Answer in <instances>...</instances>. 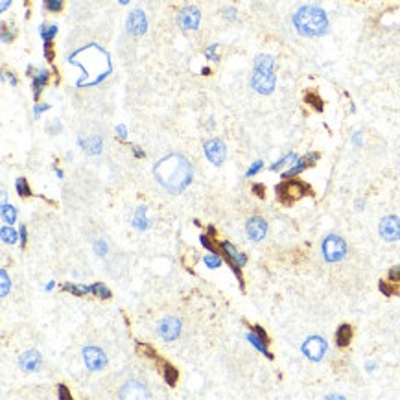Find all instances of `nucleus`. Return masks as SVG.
<instances>
[{"mask_svg":"<svg viewBox=\"0 0 400 400\" xmlns=\"http://www.w3.org/2000/svg\"><path fill=\"white\" fill-rule=\"evenodd\" d=\"M153 175L162 188H166L172 194H179L192 183L194 170H192L188 159H184L179 153H172L155 162Z\"/></svg>","mask_w":400,"mask_h":400,"instance_id":"obj_1","label":"nucleus"},{"mask_svg":"<svg viewBox=\"0 0 400 400\" xmlns=\"http://www.w3.org/2000/svg\"><path fill=\"white\" fill-rule=\"evenodd\" d=\"M293 26L300 35L319 37L328 32V17L317 6H302L293 15Z\"/></svg>","mask_w":400,"mask_h":400,"instance_id":"obj_2","label":"nucleus"},{"mask_svg":"<svg viewBox=\"0 0 400 400\" xmlns=\"http://www.w3.org/2000/svg\"><path fill=\"white\" fill-rule=\"evenodd\" d=\"M273 67H275V59L271 58V56L262 54V56L255 59V70H253V76H251V87L259 94H271V92L275 91L277 78L275 72H273Z\"/></svg>","mask_w":400,"mask_h":400,"instance_id":"obj_3","label":"nucleus"},{"mask_svg":"<svg viewBox=\"0 0 400 400\" xmlns=\"http://www.w3.org/2000/svg\"><path fill=\"white\" fill-rule=\"evenodd\" d=\"M277 198L282 205H292L295 200H299L306 194H312L310 186L299 179H284L280 184H277Z\"/></svg>","mask_w":400,"mask_h":400,"instance_id":"obj_4","label":"nucleus"},{"mask_svg":"<svg viewBox=\"0 0 400 400\" xmlns=\"http://www.w3.org/2000/svg\"><path fill=\"white\" fill-rule=\"evenodd\" d=\"M321 249H323V257H325L326 262H340L347 255V243L340 236L330 234L323 240Z\"/></svg>","mask_w":400,"mask_h":400,"instance_id":"obj_5","label":"nucleus"},{"mask_svg":"<svg viewBox=\"0 0 400 400\" xmlns=\"http://www.w3.org/2000/svg\"><path fill=\"white\" fill-rule=\"evenodd\" d=\"M300 350H302V354L308 360L319 361V360H323L326 352V341L323 338H319V336H310L308 340L302 343Z\"/></svg>","mask_w":400,"mask_h":400,"instance_id":"obj_6","label":"nucleus"},{"mask_svg":"<svg viewBox=\"0 0 400 400\" xmlns=\"http://www.w3.org/2000/svg\"><path fill=\"white\" fill-rule=\"evenodd\" d=\"M203 151H205V157L209 159L212 164L220 166L227 157V148L225 144L220 140V139H210L203 144Z\"/></svg>","mask_w":400,"mask_h":400,"instance_id":"obj_7","label":"nucleus"},{"mask_svg":"<svg viewBox=\"0 0 400 400\" xmlns=\"http://www.w3.org/2000/svg\"><path fill=\"white\" fill-rule=\"evenodd\" d=\"M125 28H127V32L131 35H135V37H140V35L146 34V32H148V19L144 15V11H142V9H133V11L129 13V17H127Z\"/></svg>","mask_w":400,"mask_h":400,"instance_id":"obj_8","label":"nucleus"},{"mask_svg":"<svg viewBox=\"0 0 400 400\" xmlns=\"http://www.w3.org/2000/svg\"><path fill=\"white\" fill-rule=\"evenodd\" d=\"M200 19H201V13L200 9L196 6H186L179 11L177 15V24L181 30H198L200 26Z\"/></svg>","mask_w":400,"mask_h":400,"instance_id":"obj_9","label":"nucleus"},{"mask_svg":"<svg viewBox=\"0 0 400 400\" xmlns=\"http://www.w3.org/2000/svg\"><path fill=\"white\" fill-rule=\"evenodd\" d=\"M380 236L385 242H397V240H400V218H382V221H380Z\"/></svg>","mask_w":400,"mask_h":400,"instance_id":"obj_10","label":"nucleus"},{"mask_svg":"<svg viewBox=\"0 0 400 400\" xmlns=\"http://www.w3.org/2000/svg\"><path fill=\"white\" fill-rule=\"evenodd\" d=\"M319 153L317 151H310V153H306L304 157L297 159V162L293 164V166H290L286 172H282V179H292V177H295V175H299L300 172H304L306 168L314 166L317 160H319Z\"/></svg>","mask_w":400,"mask_h":400,"instance_id":"obj_11","label":"nucleus"},{"mask_svg":"<svg viewBox=\"0 0 400 400\" xmlns=\"http://www.w3.org/2000/svg\"><path fill=\"white\" fill-rule=\"evenodd\" d=\"M83 360L85 365L89 367L91 371H100L107 365V356L105 352L98 347H85L83 349Z\"/></svg>","mask_w":400,"mask_h":400,"instance_id":"obj_12","label":"nucleus"},{"mask_svg":"<svg viewBox=\"0 0 400 400\" xmlns=\"http://www.w3.org/2000/svg\"><path fill=\"white\" fill-rule=\"evenodd\" d=\"M157 330L162 340L174 341V340L179 338V334H181V323H179V319H175V317H164V319L159 323Z\"/></svg>","mask_w":400,"mask_h":400,"instance_id":"obj_13","label":"nucleus"},{"mask_svg":"<svg viewBox=\"0 0 400 400\" xmlns=\"http://www.w3.org/2000/svg\"><path fill=\"white\" fill-rule=\"evenodd\" d=\"M245 233L253 242H260L264 240V236L267 234V223L266 220H262L260 216H253L247 220L245 223Z\"/></svg>","mask_w":400,"mask_h":400,"instance_id":"obj_14","label":"nucleus"},{"mask_svg":"<svg viewBox=\"0 0 400 400\" xmlns=\"http://www.w3.org/2000/svg\"><path fill=\"white\" fill-rule=\"evenodd\" d=\"M220 249H221V253L225 255L227 262H234V264H238L240 267H243L245 264H247V255L240 253V251L236 249L231 242H221L220 243Z\"/></svg>","mask_w":400,"mask_h":400,"instance_id":"obj_15","label":"nucleus"},{"mask_svg":"<svg viewBox=\"0 0 400 400\" xmlns=\"http://www.w3.org/2000/svg\"><path fill=\"white\" fill-rule=\"evenodd\" d=\"M41 361L42 358L37 350H26L24 354L19 358V365H20V369L28 371V373H34V371H37L41 367Z\"/></svg>","mask_w":400,"mask_h":400,"instance_id":"obj_16","label":"nucleus"},{"mask_svg":"<svg viewBox=\"0 0 400 400\" xmlns=\"http://www.w3.org/2000/svg\"><path fill=\"white\" fill-rule=\"evenodd\" d=\"M122 399H150V391L139 382H127L120 391Z\"/></svg>","mask_w":400,"mask_h":400,"instance_id":"obj_17","label":"nucleus"},{"mask_svg":"<svg viewBox=\"0 0 400 400\" xmlns=\"http://www.w3.org/2000/svg\"><path fill=\"white\" fill-rule=\"evenodd\" d=\"M50 80V72L46 68H41L34 74V80H32V91H34V100H39V96L42 94V89L44 85L48 83Z\"/></svg>","mask_w":400,"mask_h":400,"instance_id":"obj_18","label":"nucleus"},{"mask_svg":"<svg viewBox=\"0 0 400 400\" xmlns=\"http://www.w3.org/2000/svg\"><path fill=\"white\" fill-rule=\"evenodd\" d=\"M78 144L83 148L89 155H98V153H101V148H103V144H101V139L100 137H89V139H80L78 140Z\"/></svg>","mask_w":400,"mask_h":400,"instance_id":"obj_19","label":"nucleus"},{"mask_svg":"<svg viewBox=\"0 0 400 400\" xmlns=\"http://www.w3.org/2000/svg\"><path fill=\"white\" fill-rule=\"evenodd\" d=\"M148 207H144V205H140L139 209L135 210V216H133V225L135 229H139V231H146L148 227H150V220H148Z\"/></svg>","mask_w":400,"mask_h":400,"instance_id":"obj_20","label":"nucleus"},{"mask_svg":"<svg viewBox=\"0 0 400 400\" xmlns=\"http://www.w3.org/2000/svg\"><path fill=\"white\" fill-rule=\"evenodd\" d=\"M352 340V326L350 325H341L336 332V343L340 347H347Z\"/></svg>","mask_w":400,"mask_h":400,"instance_id":"obj_21","label":"nucleus"},{"mask_svg":"<svg viewBox=\"0 0 400 400\" xmlns=\"http://www.w3.org/2000/svg\"><path fill=\"white\" fill-rule=\"evenodd\" d=\"M247 341H249L251 345L255 347V349H259L260 352H262V354L266 356V358H269V360L273 358V354H271V352L267 350V343L264 341V340H262L260 336H257V334H255V332H253V334H249V336H247Z\"/></svg>","mask_w":400,"mask_h":400,"instance_id":"obj_22","label":"nucleus"},{"mask_svg":"<svg viewBox=\"0 0 400 400\" xmlns=\"http://www.w3.org/2000/svg\"><path fill=\"white\" fill-rule=\"evenodd\" d=\"M162 376H164V382L168 385H175L177 383V378H179V371L175 369L172 363H162Z\"/></svg>","mask_w":400,"mask_h":400,"instance_id":"obj_23","label":"nucleus"},{"mask_svg":"<svg viewBox=\"0 0 400 400\" xmlns=\"http://www.w3.org/2000/svg\"><path fill=\"white\" fill-rule=\"evenodd\" d=\"M297 155L295 153H288V155H284L280 160H277V162H273L271 166H269V170L271 172H279V170H282V168H286V166H293L295 162H297Z\"/></svg>","mask_w":400,"mask_h":400,"instance_id":"obj_24","label":"nucleus"},{"mask_svg":"<svg viewBox=\"0 0 400 400\" xmlns=\"http://www.w3.org/2000/svg\"><path fill=\"white\" fill-rule=\"evenodd\" d=\"M63 290H65V292L74 293L76 297H83V295H87V293H92L91 286H83V284H72V282L63 284Z\"/></svg>","mask_w":400,"mask_h":400,"instance_id":"obj_25","label":"nucleus"},{"mask_svg":"<svg viewBox=\"0 0 400 400\" xmlns=\"http://www.w3.org/2000/svg\"><path fill=\"white\" fill-rule=\"evenodd\" d=\"M2 220H4L6 225L15 223V220H17V210H15V207H11L8 203H2Z\"/></svg>","mask_w":400,"mask_h":400,"instance_id":"obj_26","label":"nucleus"},{"mask_svg":"<svg viewBox=\"0 0 400 400\" xmlns=\"http://www.w3.org/2000/svg\"><path fill=\"white\" fill-rule=\"evenodd\" d=\"M56 34H58V26L56 24H41L39 26V35L42 37V41H54V37H56Z\"/></svg>","mask_w":400,"mask_h":400,"instance_id":"obj_27","label":"nucleus"},{"mask_svg":"<svg viewBox=\"0 0 400 400\" xmlns=\"http://www.w3.org/2000/svg\"><path fill=\"white\" fill-rule=\"evenodd\" d=\"M0 234H2V240H4L6 243H15L19 240L17 231H15V229H13L11 225H4V227H2Z\"/></svg>","mask_w":400,"mask_h":400,"instance_id":"obj_28","label":"nucleus"},{"mask_svg":"<svg viewBox=\"0 0 400 400\" xmlns=\"http://www.w3.org/2000/svg\"><path fill=\"white\" fill-rule=\"evenodd\" d=\"M15 188H17V194L20 198H30L32 196V188H30V184H28L24 177H19L15 181Z\"/></svg>","mask_w":400,"mask_h":400,"instance_id":"obj_29","label":"nucleus"},{"mask_svg":"<svg viewBox=\"0 0 400 400\" xmlns=\"http://www.w3.org/2000/svg\"><path fill=\"white\" fill-rule=\"evenodd\" d=\"M91 290L96 297H101V299H109V297H111V290H109L103 282H94L91 286Z\"/></svg>","mask_w":400,"mask_h":400,"instance_id":"obj_30","label":"nucleus"},{"mask_svg":"<svg viewBox=\"0 0 400 400\" xmlns=\"http://www.w3.org/2000/svg\"><path fill=\"white\" fill-rule=\"evenodd\" d=\"M203 262L207 264V267H210V269H216V267L221 266V257H220V253H209V255H205L203 257Z\"/></svg>","mask_w":400,"mask_h":400,"instance_id":"obj_31","label":"nucleus"},{"mask_svg":"<svg viewBox=\"0 0 400 400\" xmlns=\"http://www.w3.org/2000/svg\"><path fill=\"white\" fill-rule=\"evenodd\" d=\"M304 101H306L308 105H312L316 111H323V100L319 98V94H317V92H308V94L304 96Z\"/></svg>","mask_w":400,"mask_h":400,"instance_id":"obj_32","label":"nucleus"},{"mask_svg":"<svg viewBox=\"0 0 400 400\" xmlns=\"http://www.w3.org/2000/svg\"><path fill=\"white\" fill-rule=\"evenodd\" d=\"M63 2L65 0H44V9L50 13H59L63 9Z\"/></svg>","mask_w":400,"mask_h":400,"instance_id":"obj_33","label":"nucleus"},{"mask_svg":"<svg viewBox=\"0 0 400 400\" xmlns=\"http://www.w3.org/2000/svg\"><path fill=\"white\" fill-rule=\"evenodd\" d=\"M0 280H2V297H6L9 293V288H11V282H9V277H8V271L2 267L0 269Z\"/></svg>","mask_w":400,"mask_h":400,"instance_id":"obj_34","label":"nucleus"},{"mask_svg":"<svg viewBox=\"0 0 400 400\" xmlns=\"http://www.w3.org/2000/svg\"><path fill=\"white\" fill-rule=\"evenodd\" d=\"M210 240H212V238H210L209 234H201V236H200V242H201V245H203L205 249H209L210 253H218V251H216V245H214V243L210 242Z\"/></svg>","mask_w":400,"mask_h":400,"instance_id":"obj_35","label":"nucleus"},{"mask_svg":"<svg viewBox=\"0 0 400 400\" xmlns=\"http://www.w3.org/2000/svg\"><path fill=\"white\" fill-rule=\"evenodd\" d=\"M44 58H46V61H48V63H54L56 52H54V44H52V41L44 42Z\"/></svg>","mask_w":400,"mask_h":400,"instance_id":"obj_36","label":"nucleus"},{"mask_svg":"<svg viewBox=\"0 0 400 400\" xmlns=\"http://www.w3.org/2000/svg\"><path fill=\"white\" fill-rule=\"evenodd\" d=\"M216 46L218 44H210L209 48L205 50V56H207L212 63H218V61H220V56H218V52H216Z\"/></svg>","mask_w":400,"mask_h":400,"instance_id":"obj_37","label":"nucleus"},{"mask_svg":"<svg viewBox=\"0 0 400 400\" xmlns=\"http://www.w3.org/2000/svg\"><path fill=\"white\" fill-rule=\"evenodd\" d=\"M262 168H264V162H262V160H257V162H253V164H251V168L245 172V175H247V177H253V175L259 174Z\"/></svg>","mask_w":400,"mask_h":400,"instance_id":"obj_38","label":"nucleus"},{"mask_svg":"<svg viewBox=\"0 0 400 400\" xmlns=\"http://www.w3.org/2000/svg\"><path fill=\"white\" fill-rule=\"evenodd\" d=\"M139 350H140V352H144V354H146L148 358L159 360V354H157V352H155L153 349H151L150 345H139Z\"/></svg>","mask_w":400,"mask_h":400,"instance_id":"obj_39","label":"nucleus"},{"mask_svg":"<svg viewBox=\"0 0 400 400\" xmlns=\"http://www.w3.org/2000/svg\"><path fill=\"white\" fill-rule=\"evenodd\" d=\"M251 190H253L255 196H259V198H264V196H266V186H264V184L255 183L253 186H251Z\"/></svg>","mask_w":400,"mask_h":400,"instance_id":"obj_40","label":"nucleus"},{"mask_svg":"<svg viewBox=\"0 0 400 400\" xmlns=\"http://www.w3.org/2000/svg\"><path fill=\"white\" fill-rule=\"evenodd\" d=\"M389 280L391 282H400V266H395L389 269Z\"/></svg>","mask_w":400,"mask_h":400,"instance_id":"obj_41","label":"nucleus"},{"mask_svg":"<svg viewBox=\"0 0 400 400\" xmlns=\"http://www.w3.org/2000/svg\"><path fill=\"white\" fill-rule=\"evenodd\" d=\"M251 328H253V332L257 334V336H260V338H262L264 341H266V343H269V338H267L266 330H264L262 326H260V325H253V326H251Z\"/></svg>","mask_w":400,"mask_h":400,"instance_id":"obj_42","label":"nucleus"},{"mask_svg":"<svg viewBox=\"0 0 400 400\" xmlns=\"http://www.w3.org/2000/svg\"><path fill=\"white\" fill-rule=\"evenodd\" d=\"M11 41H13V34H9L8 32V26L2 24V42L8 44V42H11Z\"/></svg>","mask_w":400,"mask_h":400,"instance_id":"obj_43","label":"nucleus"},{"mask_svg":"<svg viewBox=\"0 0 400 400\" xmlns=\"http://www.w3.org/2000/svg\"><path fill=\"white\" fill-rule=\"evenodd\" d=\"M59 399L61 400H70V391L67 389V385H63V383H59Z\"/></svg>","mask_w":400,"mask_h":400,"instance_id":"obj_44","label":"nucleus"},{"mask_svg":"<svg viewBox=\"0 0 400 400\" xmlns=\"http://www.w3.org/2000/svg\"><path fill=\"white\" fill-rule=\"evenodd\" d=\"M50 109V105H46V103H41V105H35L34 107V118H39L44 113V111H48Z\"/></svg>","mask_w":400,"mask_h":400,"instance_id":"obj_45","label":"nucleus"},{"mask_svg":"<svg viewBox=\"0 0 400 400\" xmlns=\"http://www.w3.org/2000/svg\"><path fill=\"white\" fill-rule=\"evenodd\" d=\"M117 135L120 140H127V127L124 124L117 125Z\"/></svg>","mask_w":400,"mask_h":400,"instance_id":"obj_46","label":"nucleus"},{"mask_svg":"<svg viewBox=\"0 0 400 400\" xmlns=\"http://www.w3.org/2000/svg\"><path fill=\"white\" fill-rule=\"evenodd\" d=\"M46 131H50L52 135L59 133V131H61V122H59V120H54V122H52V124L46 127Z\"/></svg>","mask_w":400,"mask_h":400,"instance_id":"obj_47","label":"nucleus"},{"mask_svg":"<svg viewBox=\"0 0 400 400\" xmlns=\"http://www.w3.org/2000/svg\"><path fill=\"white\" fill-rule=\"evenodd\" d=\"M94 249H96V253L100 255V257H105V253H107V245H105V242H96V245H94Z\"/></svg>","mask_w":400,"mask_h":400,"instance_id":"obj_48","label":"nucleus"},{"mask_svg":"<svg viewBox=\"0 0 400 400\" xmlns=\"http://www.w3.org/2000/svg\"><path fill=\"white\" fill-rule=\"evenodd\" d=\"M223 17L225 20H236V8H227L223 11Z\"/></svg>","mask_w":400,"mask_h":400,"instance_id":"obj_49","label":"nucleus"},{"mask_svg":"<svg viewBox=\"0 0 400 400\" xmlns=\"http://www.w3.org/2000/svg\"><path fill=\"white\" fill-rule=\"evenodd\" d=\"M378 288H380V292H382L385 297H391V295H393V288H389V286H387L385 282H380V284H378Z\"/></svg>","mask_w":400,"mask_h":400,"instance_id":"obj_50","label":"nucleus"},{"mask_svg":"<svg viewBox=\"0 0 400 400\" xmlns=\"http://www.w3.org/2000/svg\"><path fill=\"white\" fill-rule=\"evenodd\" d=\"M26 240H28V231H26L24 225H20V245L22 247L26 245Z\"/></svg>","mask_w":400,"mask_h":400,"instance_id":"obj_51","label":"nucleus"},{"mask_svg":"<svg viewBox=\"0 0 400 400\" xmlns=\"http://www.w3.org/2000/svg\"><path fill=\"white\" fill-rule=\"evenodd\" d=\"M6 76H8V80H9V83H11V87H17V78H15V76L11 74V72H6Z\"/></svg>","mask_w":400,"mask_h":400,"instance_id":"obj_52","label":"nucleus"},{"mask_svg":"<svg viewBox=\"0 0 400 400\" xmlns=\"http://www.w3.org/2000/svg\"><path fill=\"white\" fill-rule=\"evenodd\" d=\"M352 142H354L356 146H361V133H354V135H352Z\"/></svg>","mask_w":400,"mask_h":400,"instance_id":"obj_53","label":"nucleus"},{"mask_svg":"<svg viewBox=\"0 0 400 400\" xmlns=\"http://www.w3.org/2000/svg\"><path fill=\"white\" fill-rule=\"evenodd\" d=\"M207 234H209L210 238H214V240H216V227L209 225V229H207Z\"/></svg>","mask_w":400,"mask_h":400,"instance_id":"obj_54","label":"nucleus"},{"mask_svg":"<svg viewBox=\"0 0 400 400\" xmlns=\"http://www.w3.org/2000/svg\"><path fill=\"white\" fill-rule=\"evenodd\" d=\"M9 4H11V0H2V4H0V11H6Z\"/></svg>","mask_w":400,"mask_h":400,"instance_id":"obj_55","label":"nucleus"},{"mask_svg":"<svg viewBox=\"0 0 400 400\" xmlns=\"http://www.w3.org/2000/svg\"><path fill=\"white\" fill-rule=\"evenodd\" d=\"M133 153H135V157H144V151H140V148H137V146H133Z\"/></svg>","mask_w":400,"mask_h":400,"instance_id":"obj_56","label":"nucleus"},{"mask_svg":"<svg viewBox=\"0 0 400 400\" xmlns=\"http://www.w3.org/2000/svg\"><path fill=\"white\" fill-rule=\"evenodd\" d=\"M363 207H365V201H363V200H358V201H356V209H358V210H363Z\"/></svg>","mask_w":400,"mask_h":400,"instance_id":"obj_57","label":"nucleus"},{"mask_svg":"<svg viewBox=\"0 0 400 400\" xmlns=\"http://www.w3.org/2000/svg\"><path fill=\"white\" fill-rule=\"evenodd\" d=\"M201 74L209 76V74H210V68H209V67H205V68H203V70H201Z\"/></svg>","mask_w":400,"mask_h":400,"instance_id":"obj_58","label":"nucleus"},{"mask_svg":"<svg viewBox=\"0 0 400 400\" xmlns=\"http://www.w3.org/2000/svg\"><path fill=\"white\" fill-rule=\"evenodd\" d=\"M56 175H58L59 179H63V172H61V170H59V168H56Z\"/></svg>","mask_w":400,"mask_h":400,"instance_id":"obj_59","label":"nucleus"},{"mask_svg":"<svg viewBox=\"0 0 400 400\" xmlns=\"http://www.w3.org/2000/svg\"><path fill=\"white\" fill-rule=\"evenodd\" d=\"M326 399H343V397H341V395H328Z\"/></svg>","mask_w":400,"mask_h":400,"instance_id":"obj_60","label":"nucleus"},{"mask_svg":"<svg viewBox=\"0 0 400 400\" xmlns=\"http://www.w3.org/2000/svg\"><path fill=\"white\" fill-rule=\"evenodd\" d=\"M54 284H56V282H54V280H50V282L46 284V290H52V288H54Z\"/></svg>","mask_w":400,"mask_h":400,"instance_id":"obj_61","label":"nucleus"},{"mask_svg":"<svg viewBox=\"0 0 400 400\" xmlns=\"http://www.w3.org/2000/svg\"><path fill=\"white\" fill-rule=\"evenodd\" d=\"M365 367H367V369H369V371H373V369H375L376 365H375V363H367Z\"/></svg>","mask_w":400,"mask_h":400,"instance_id":"obj_62","label":"nucleus"},{"mask_svg":"<svg viewBox=\"0 0 400 400\" xmlns=\"http://www.w3.org/2000/svg\"><path fill=\"white\" fill-rule=\"evenodd\" d=\"M118 2H120V4H127V2H129V0H118Z\"/></svg>","mask_w":400,"mask_h":400,"instance_id":"obj_63","label":"nucleus"}]
</instances>
